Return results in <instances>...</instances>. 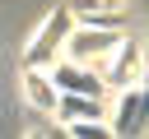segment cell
Here are the masks:
<instances>
[{
    "label": "cell",
    "instance_id": "obj_1",
    "mask_svg": "<svg viewBox=\"0 0 149 139\" xmlns=\"http://www.w3.org/2000/svg\"><path fill=\"white\" fill-rule=\"evenodd\" d=\"M121 32L116 28H102V23H84V28H70V37H65V56L70 60H84V65H93V70H102V65H112V56L121 51Z\"/></svg>",
    "mask_w": 149,
    "mask_h": 139
},
{
    "label": "cell",
    "instance_id": "obj_3",
    "mask_svg": "<svg viewBox=\"0 0 149 139\" xmlns=\"http://www.w3.org/2000/svg\"><path fill=\"white\" fill-rule=\"evenodd\" d=\"M51 79H56V88L61 93H93V97H102V88H107V79L93 70V65H84V60H51Z\"/></svg>",
    "mask_w": 149,
    "mask_h": 139
},
{
    "label": "cell",
    "instance_id": "obj_2",
    "mask_svg": "<svg viewBox=\"0 0 149 139\" xmlns=\"http://www.w3.org/2000/svg\"><path fill=\"white\" fill-rule=\"evenodd\" d=\"M70 19H74V14H70V5H65V9H56V14L47 19V28L37 32V42L28 46V65H37V70H42V65H51V60L65 51V37H70Z\"/></svg>",
    "mask_w": 149,
    "mask_h": 139
},
{
    "label": "cell",
    "instance_id": "obj_4",
    "mask_svg": "<svg viewBox=\"0 0 149 139\" xmlns=\"http://www.w3.org/2000/svg\"><path fill=\"white\" fill-rule=\"evenodd\" d=\"M116 134H144L149 130V88H126L121 93V111L112 116Z\"/></svg>",
    "mask_w": 149,
    "mask_h": 139
},
{
    "label": "cell",
    "instance_id": "obj_7",
    "mask_svg": "<svg viewBox=\"0 0 149 139\" xmlns=\"http://www.w3.org/2000/svg\"><path fill=\"white\" fill-rule=\"evenodd\" d=\"M23 93H28V102H37L42 111H56V102H61V88H56L51 70H47V74H37V65L23 74Z\"/></svg>",
    "mask_w": 149,
    "mask_h": 139
},
{
    "label": "cell",
    "instance_id": "obj_5",
    "mask_svg": "<svg viewBox=\"0 0 149 139\" xmlns=\"http://www.w3.org/2000/svg\"><path fill=\"white\" fill-rule=\"evenodd\" d=\"M56 116H61V125H65V120H107L112 111H107V102L93 97V93H61Z\"/></svg>",
    "mask_w": 149,
    "mask_h": 139
},
{
    "label": "cell",
    "instance_id": "obj_6",
    "mask_svg": "<svg viewBox=\"0 0 149 139\" xmlns=\"http://www.w3.org/2000/svg\"><path fill=\"white\" fill-rule=\"evenodd\" d=\"M70 14H74L79 23L116 28V23H121V0H70Z\"/></svg>",
    "mask_w": 149,
    "mask_h": 139
}]
</instances>
